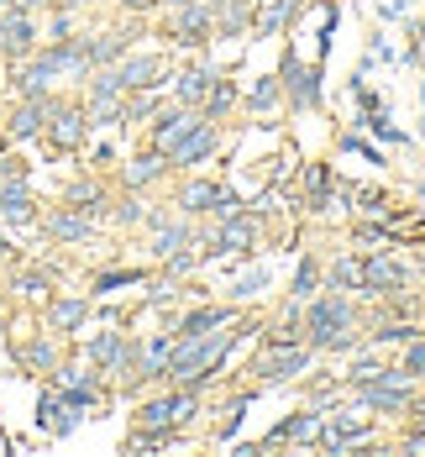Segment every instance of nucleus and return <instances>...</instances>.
I'll list each match as a JSON object with an SVG mask.
<instances>
[{
    "instance_id": "31",
    "label": "nucleus",
    "mask_w": 425,
    "mask_h": 457,
    "mask_svg": "<svg viewBox=\"0 0 425 457\" xmlns=\"http://www.w3.org/2000/svg\"><path fill=\"white\" fill-rule=\"evenodd\" d=\"M315 284H321V263H315V258H305V263H299V274H294V300H310V295H315Z\"/></svg>"
},
{
    "instance_id": "3",
    "label": "nucleus",
    "mask_w": 425,
    "mask_h": 457,
    "mask_svg": "<svg viewBox=\"0 0 425 457\" xmlns=\"http://www.w3.org/2000/svg\"><path fill=\"white\" fill-rule=\"evenodd\" d=\"M163 37L174 47H205L216 43V16H210V0H189V5H174L168 21H163Z\"/></svg>"
},
{
    "instance_id": "35",
    "label": "nucleus",
    "mask_w": 425,
    "mask_h": 457,
    "mask_svg": "<svg viewBox=\"0 0 425 457\" xmlns=\"http://www.w3.org/2000/svg\"><path fill=\"white\" fill-rule=\"evenodd\" d=\"M257 289H268V269H252L247 278H236V284H232L236 300H247V295H257Z\"/></svg>"
},
{
    "instance_id": "10",
    "label": "nucleus",
    "mask_w": 425,
    "mask_h": 457,
    "mask_svg": "<svg viewBox=\"0 0 425 457\" xmlns=\"http://www.w3.org/2000/svg\"><path fill=\"white\" fill-rule=\"evenodd\" d=\"M94 227H100V221L85 216V211H74V205H53V211L43 216V231L58 242V247H69V242H90Z\"/></svg>"
},
{
    "instance_id": "12",
    "label": "nucleus",
    "mask_w": 425,
    "mask_h": 457,
    "mask_svg": "<svg viewBox=\"0 0 425 457\" xmlns=\"http://www.w3.org/2000/svg\"><path fill=\"white\" fill-rule=\"evenodd\" d=\"M289 442H326V415L299 411V415H289V420H279L263 436V447H289Z\"/></svg>"
},
{
    "instance_id": "32",
    "label": "nucleus",
    "mask_w": 425,
    "mask_h": 457,
    "mask_svg": "<svg viewBox=\"0 0 425 457\" xmlns=\"http://www.w3.org/2000/svg\"><path fill=\"white\" fill-rule=\"evenodd\" d=\"M279 95H283V85H279V79H257V85L247 90V105H252V111H268V105H274Z\"/></svg>"
},
{
    "instance_id": "1",
    "label": "nucleus",
    "mask_w": 425,
    "mask_h": 457,
    "mask_svg": "<svg viewBox=\"0 0 425 457\" xmlns=\"http://www.w3.org/2000/svg\"><path fill=\"white\" fill-rule=\"evenodd\" d=\"M236 320L232 326H216V331H200V337H174V358H168V373H163V384H179V389H205L221 363H226V353L236 347Z\"/></svg>"
},
{
    "instance_id": "27",
    "label": "nucleus",
    "mask_w": 425,
    "mask_h": 457,
    "mask_svg": "<svg viewBox=\"0 0 425 457\" xmlns=\"http://www.w3.org/2000/svg\"><path fill=\"white\" fill-rule=\"evenodd\" d=\"M232 105H236V85H232V79H221V74H216V85H210V95H205V105H200V111H205L210 121H221V116H226Z\"/></svg>"
},
{
    "instance_id": "13",
    "label": "nucleus",
    "mask_w": 425,
    "mask_h": 457,
    "mask_svg": "<svg viewBox=\"0 0 425 457\" xmlns=\"http://www.w3.org/2000/svg\"><path fill=\"white\" fill-rule=\"evenodd\" d=\"M283 90H289V100L299 105V111H310L315 100H321V69H299V58L294 53H283Z\"/></svg>"
},
{
    "instance_id": "24",
    "label": "nucleus",
    "mask_w": 425,
    "mask_h": 457,
    "mask_svg": "<svg viewBox=\"0 0 425 457\" xmlns=\"http://www.w3.org/2000/svg\"><path fill=\"white\" fill-rule=\"evenodd\" d=\"M168 358H174V331L142 342V368H147V378H163V373H168Z\"/></svg>"
},
{
    "instance_id": "23",
    "label": "nucleus",
    "mask_w": 425,
    "mask_h": 457,
    "mask_svg": "<svg viewBox=\"0 0 425 457\" xmlns=\"http://www.w3.org/2000/svg\"><path fill=\"white\" fill-rule=\"evenodd\" d=\"M368 431H373V420H368V415H357V411H336V426L326 431V447H331V453H341L347 442H363Z\"/></svg>"
},
{
    "instance_id": "38",
    "label": "nucleus",
    "mask_w": 425,
    "mask_h": 457,
    "mask_svg": "<svg viewBox=\"0 0 425 457\" xmlns=\"http://www.w3.org/2000/svg\"><path fill=\"white\" fill-rule=\"evenodd\" d=\"M105 163H116V147H110V142L94 147V169H105Z\"/></svg>"
},
{
    "instance_id": "15",
    "label": "nucleus",
    "mask_w": 425,
    "mask_h": 457,
    "mask_svg": "<svg viewBox=\"0 0 425 457\" xmlns=\"http://www.w3.org/2000/svg\"><path fill=\"white\" fill-rule=\"evenodd\" d=\"M352 395H357L363 411H410L415 384H357Z\"/></svg>"
},
{
    "instance_id": "20",
    "label": "nucleus",
    "mask_w": 425,
    "mask_h": 457,
    "mask_svg": "<svg viewBox=\"0 0 425 457\" xmlns=\"http://www.w3.org/2000/svg\"><path fill=\"white\" fill-rule=\"evenodd\" d=\"M210 85H216V74H210L205 63H189V69L174 74V100L200 111V105H205V95H210Z\"/></svg>"
},
{
    "instance_id": "41",
    "label": "nucleus",
    "mask_w": 425,
    "mask_h": 457,
    "mask_svg": "<svg viewBox=\"0 0 425 457\" xmlns=\"http://www.w3.org/2000/svg\"><path fill=\"white\" fill-rule=\"evenodd\" d=\"M415 431H425V405H421V411H415Z\"/></svg>"
},
{
    "instance_id": "7",
    "label": "nucleus",
    "mask_w": 425,
    "mask_h": 457,
    "mask_svg": "<svg viewBox=\"0 0 425 457\" xmlns=\"http://www.w3.org/2000/svg\"><path fill=\"white\" fill-rule=\"evenodd\" d=\"M43 47V32H37V16L32 11H0V58L5 63H21Z\"/></svg>"
},
{
    "instance_id": "34",
    "label": "nucleus",
    "mask_w": 425,
    "mask_h": 457,
    "mask_svg": "<svg viewBox=\"0 0 425 457\" xmlns=\"http://www.w3.org/2000/svg\"><path fill=\"white\" fill-rule=\"evenodd\" d=\"M399 368H405L410 378H425V342H421V337H415V342L405 347V358H399Z\"/></svg>"
},
{
    "instance_id": "43",
    "label": "nucleus",
    "mask_w": 425,
    "mask_h": 457,
    "mask_svg": "<svg viewBox=\"0 0 425 457\" xmlns=\"http://www.w3.org/2000/svg\"><path fill=\"white\" fill-rule=\"evenodd\" d=\"M58 5H74V0H58Z\"/></svg>"
},
{
    "instance_id": "29",
    "label": "nucleus",
    "mask_w": 425,
    "mask_h": 457,
    "mask_svg": "<svg viewBox=\"0 0 425 457\" xmlns=\"http://www.w3.org/2000/svg\"><path fill=\"white\" fill-rule=\"evenodd\" d=\"M127 284H147L142 269H105V274H94V295H110V289H127Z\"/></svg>"
},
{
    "instance_id": "18",
    "label": "nucleus",
    "mask_w": 425,
    "mask_h": 457,
    "mask_svg": "<svg viewBox=\"0 0 425 457\" xmlns=\"http://www.w3.org/2000/svg\"><path fill=\"white\" fill-rule=\"evenodd\" d=\"M163 174H174V163L163 158V153H137V158H127V169H121V184L127 189H147V184H158Z\"/></svg>"
},
{
    "instance_id": "22",
    "label": "nucleus",
    "mask_w": 425,
    "mask_h": 457,
    "mask_svg": "<svg viewBox=\"0 0 425 457\" xmlns=\"http://www.w3.org/2000/svg\"><path fill=\"white\" fill-rule=\"evenodd\" d=\"M16 363L27 368V373H53L58 368V331H43L27 347H16Z\"/></svg>"
},
{
    "instance_id": "40",
    "label": "nucleus",
    "mask_w": 425,
    "mask_h": 457,
    "mask_svg": "<svg viewBox=\"0 0 425 457\" xmlns=\"http://www.w3.org/2000/svg\"><path fill=\"white\" fill-rule=\"evenodd\" d=\"M0 153H11V132H5V121H0Z\"/></svg>"
},
{
    "instance_id": "37",
    "label": "nucleus",
    "mask_w": 425,
    "mask_h": 457,
    "mask_svg": "<svg viewBox=\"0 0 425 457\" xmlns=\"http://www.w3.org/2000/svg\"><path fill=\"white\" fill-rule=\"evenodd\" d=\"M152 5H163V0H121V11H127V16H147Z\"/></svg>"
},
{
    "instance_id": "11",
    "label": "nucleus",
    "mask_w": 425,
    "mask_h": 457,
    "mask_svg": "<svg viewBox=\"0 0 425 457\" xmlns=\"http://www.w3.org/2000/svg\"><path fill=\"white\" fill-rule=\"evenodd\" d=\"M116 79H121L127 95L158 90V85H163V58H158V53H127V58L116 63Z\"/></svg>"
},
{
    "instance_id": "9",
    "label": "nucleus",
    "mask_w": 425,
    "mask_h": 457,
    "mask_svg": "<svg viewBox=\"0 0 425 457\" xmlns=\"http://www.w3.org/2000/svg\"><path fill=\"white\" fill-rule=\"evenodd\" d=\"M216 153H221V121H210V116H205V121H200V127H194V132L168 153V163H174V169H200V163H210Z\"/></svg>"
},
{
    "instance_id": "17",
    "label": "nucleus",
    "mask_w": 425,
    "mask_h": 457,
    "mask_svg": "<svg viewBox=\"0 0 425 457\" xmlns=\"http://www.w3.org/2000/svg\"><path fill=\"white\" fill-rule=\"evenodd\" d=\"M63 205H74V211H85L94 221H105L110 216V195H105V184L100 179H74L63 189Z\"/></svg>"
},
{
    "instance_id": "39",
    "label": "nucleus",
    "mask_w": 425,
    "mask_h": 457,
    "mask_svg": "<svg viewBox=\"0 0 425 457\" xmlns=\"http://www.w3.org/2000/svg\"><path fill=\"white\" fill-rule=\"evenodd\" d=\"M5 263H16V247H11V237H5V227H0V269Z\"/></svg>"
},
{
    "instance_id": "36",
    "label": "nucleus",
    "mask_w": 425,
    "mask_h": 457,
    "mask_svg": "<svg viewBox=\"0 0 425 457\" xmlns=\"http://www.w3.org/2000/svg\"><path fill=\"white\" fill-rule=\"evenodd\" d=\"M341 147H347V153H363V163H383V153H378V147H368L363 137H347Z\"/></svg>"
},
{
    "instance_id": "6",
    "label": "nucleus",
    "mask_w": 425,
    "mask_h": 457,
    "mask_svg": "<svg viewBox=\"0 0 425 457\" xmlns=\"http://www.w3.org/2000/svg\"><path fill=\"white\" fill-rule=\"evenodd\" d=\"M200 121H205V111H194V105H179V100H174L168 111H158V116H152L147 147L168 158V153H174V147H179V142H184L189 132H194V127H200Z\"/></svg>"
},
{
    "instance_id": "26",
    "label": "nucleus",
    "mask_w": 425,
    "mask_h": 457,
    "mask_svg": "<svg viewBox=\"0 0 425 457\" xmlns=\"http://www.w3.org/2000/svg\"><path fill=\"white\" fill-rule=\"evenodd\" d=\"M326 195H331V169L310 163L305 169V211H326Z\"/></svg>"
},
{
    "instance_id": "25",
    "label": "nucleus",
    "mask_w": 425,
    "mask_h": 457,
    "mask_svg": "<svg viewBox=\"0 0 425 457\" xmlns=\"http://www.w3.org/2000/svg\"><path fill=\"white\" fill-rule=\"evenodd\" d=\"M331 289H341V295H368V278H363V253H357V258H341V263L331 269Z\"/></svg>"
},
{
    "instance_id": "42",
    "label": "nucleus",
    "mask_w": 425,
    "mask_h": 457,
    "mask_svg": "<svg viewBox=\"0 0 425 457\" xmlns=\"http://www.w3.org/2000/svg\"><path fill=\"white\" fill-rule=\"evenodd\" d=\"M174 5H189V0H163V11H174Z\"/></svg>"
},
{
    "instance_id": "5",
    "label": "nucleus",
    "mask_w": 425,
    "mask_h": 457,
    "mask_svg": "<svg viewBox=\"0 0 425 457\" xmlns=\"http://www.w3.org/2000/svg\"><path fill=\"white\" fill-rule=\"evenodd\" d=\"M310 358H315L310 342H268V353L252 363V373H257V384H289L294 373H305Z\"/></svg>"
},
{
    "instance_id": "30",
    "label": "nucleus",
    "mask_w": 425,
    "mask_h": 457,
    "mask_svg": "<svg viewBox=\"0 0 425 457\" xmlns=\"http://www.w3.org/2000/svg\"><path fill=\"white\" fill-rule=\"evenodd\" d=\"M368 132H373L378 142H394V147H405V132H399V127H394V121H388V116H383V105H378V111H368Z\"/></svg>"
},
{
    "instance_id": "4",
    "label": "nucleus",
    "mask_w": 425,
    "mask_h": 457,
    "mask_svg": "<svg viewBox=\"0 0 425 457\" xmlns=\"http://www.w3.org/2000/svg\"><path fill=\"white\" fill-rule=\"evenodd\" d=\"M90 137V111H85V100L79 105H69V100H53V111H47V127H43V142L53 153H79Z\"/></svg>"
},
{
    "instance_id": "19",
    "label": "nucleus",
    "mask_w": 425,
    "mask_h": 457,
    "mask_svg": "<svg viewBox=\"0 0 425 457\" xmlns=\"http://www.w3.org/2000/svg\"><path fill=\"white\" fill-rule=\"evenodd\" d=\"M221 195H226V184H216V179H189L184 189H179V211H184V216H216Z\"/></svg>"
},
{
    "instance_id": "8",
    "label": "nucleus",
    "mask_w": 425,
    "mask_h": 457,
    "mask_svg": "<svg viewBox=\"0 0 425 457\" xmlns=\"http://www.w3.org/2000/svg\"><path fill=\"white\" fill-rule=\"evenodd\" d=\"M47 111H53V95H16V105H11V116H5L11 142H37L43 137Z\"/></svg>"
},
{
    "instance_id": "14",
    "label": "nucleus",
    "mask_w": 425,
    "mask_h": 457,
    "mask_svg": "<svg viewBox=\"0 0 425 457\" xmlns=\"http://www.w3.org/2000/svg\"><path fill=\"white\" fill-rule=\"evenodd\" d=\"M363 278L378 295H394V289H405V263L394 258V247L388 253H363Z\"/></svg>"
},
{
    "instance_id": "28",
    "label": "nucleus",
    "mask_w": 425,
    "mask_h": 457,
    "mask_svg": "<svg viewBox=\"0 0 425 457\" xmlns=\"http://www.w3.org/2000/svg\"><path fill=\"white\" fill-rule=\"evenodd\" d=\"M110 216H116V227H142V221H147V205H142V189H127V195L116 200V211H110Z\"/></svg>"
},
{
    "instance_id": "33",
    "label": "nucleus",
    "mask_w": 425,
    "mask_h": 457,
    "mask_svg": "<svg viewBox=\"0 0 425 457\" xmlns=\"http://www.w3.org/2000/svg\"><path fill=\"white\" fill-rule=\"evenodd\" d=\"M11 289H16V295H47V289H53V278H47L43 269H27V274H16Z\"/></svg>"
},
{
    "instance_id": "2",
    "label": "nucleus",
    "mask_w": 425,
    "mask_h": 457,
    "mask_svg": "<svg viewBox=\"0 0 425 457\" xmlns=\"http://www.w3.org/2000/svg\"><path fill=\"white\" fill-rule=\"evenodd\" d=\"M257 253V211H236L232 221H216V231L200 242V263L216 258H252Z\"/></svg>"
},
{
    "instance_id": "21",
    "label": "nucleus",
    "mask_w": 425,
    "mask_h": 457,
    "mask_svg": "<svg viewBox=\"0 0 425 457\" xmlns=\"http://www.w3.org/2000/svg\"><path fill=\"white\" fill-rule=\"evenodd\" d=\"M236 320V305H200V311H184L174 337H200V331H216V326H232Z\"/></svg>"
},
{
    "instance_id": "16",
    "label": "nucleus",
    "mask_w": 425,
    "mask_h": 457,
    "mask_svg": "<svg viewBox=\"0 0 425 457\" xmlns=\"http://www.w3.org/2000/svg\"><path fill=\"white\" fill-rule=\"evenodd\" d=\"M85 320H90V300L85 295H53L47 300V331L63 337V331H79Z\"/></svg>"
}]
</instances>
